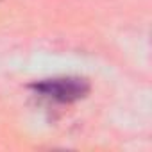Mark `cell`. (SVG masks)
Returning a JSON list of instances; mask_svg holds the SVG:
<instances>
[{"label":"cell","mask_w":152,"mask_h":152,"mask_svg":"<svg viewBox=\"0 0 152 152\" xmlns=\"http://www.w3.org/2000/svg\"><path fill=\"white\" fill-rule=\"evenodd\" d=\"M31 88L45 97H50L57 102H75L90 93V84L81 77H56L32 83Z\"/></svg>","instance_id":"1"}]
</instances>
